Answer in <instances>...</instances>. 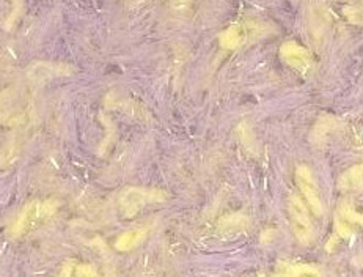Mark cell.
Segmentation results:
<instances>
[{
  "label": "cell",
  "mask_w": 363,
  "mask_h": 277,
  "mask_svg": "<svg viewBox=\"0 0 363 277\" xmlns=\"http://www.w3.org/2000/svg\"><path fill=\"white\" fill-rule=\"evenodd\" d=\"M283 56H285L289 63L298 66V68H305L308 65L307 52L296 45H287L283 47Z\"/></svg>",
  "instance_id": "cell-3"
},
{
  "label": "cell",
  "mask_w": 363,
  "mask_h": 277,
  "mask_svg": "<svg viewBox=\"0 0 363 277\" xmlns=\"http://www.w3.org/2000/svg\"><path fill=\"white\" fill-rule=\"evenodd\" d=\"M298 180H299V184H300L302 191H304L308 203H310V207L313 208V212L321 213V209H323V205H321L316 184H314V180L312 177L310 171H308V168H305V167H300L299 172H298Z\"/></svg>",
  "instance_id": "cell-2"
},
{
  "label": "cell",
  "mask_w": 363,
  "mask_h": 277,
  "mask_svg": "<svg viewBox=\"0 0 363 277\" xmlns=\"http://www.w3.org/2000/svg\"><path fill=\"white\" fill-rule=\"evenodd\" d=\"M79 277H98V274L95 273V271L92 268H81V271H79Z\"/></svg>",
  "instance_id": "cell-7"
},
{
  "label": "cell",
  "mask_w": 363,
  "mask_h": 277,
  "mask_svg": "<svg viewBox=\"0 0 363 277\" xmlns=\"http://www.w3.org/2000/svg\"><path fill=\"white\" fill-rule=\"evenodd\" d=\"M291 214H293V222H294V230L296 235L307 243V241L312 239V224L310 219L307 216V209L299 198H293L291 203Z\"/></svg>",
  "instance_id": "cell-1"
},
{
  "label": "cell",
  "mask_w": 363,
  "mask_h": 277,
  "mask_svg": "<svg viewBox=\"0 0 363 277\" xmlns=\"http://www.w3.org/2000/svg\"><path fill=\"white\" fill-rule=\"evenodd\" d=\"M344 218H346V221H350V222H355V224H360L363 225V214H359L355 213L353 207L350 205H348V207H344Z\"/></svg>",
  "instance_id": "cell-6"
},
{
  "label": "cell",
  "mask_w": 363,
  "mask_h": 277,
  "mask_svg": "<svg viewBox=\"0 0 363 277\" xmlns=\"http://www.w3.org/2000/svg\"><path fill=\"white\" fill-rule=\"evenodd\" d=\"M346 189H363V166H355L341 180Z\"/></svg>",
  "instance_id": "cell-5"
},
{
  "label": "cell",
  "mask_w": 363,
  "mask_h": 277,
  "mask_svg": "<svg viewBox=\"0 0 363 277\" xmlns=\"http://www.w3.org/2000/svg\"><path fill=\"white\" fill-rule=\"evenodd\" d=\"M274 277H319V274L310 267H302V264H285L282 267L280 273Z\"/></svg>",
  "instance_id": "cell-4"
}]
</instances>
